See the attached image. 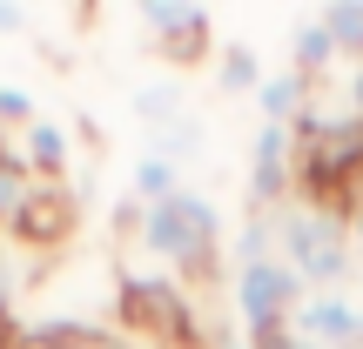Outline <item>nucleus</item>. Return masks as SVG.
<instances>
[{"label":"nucleus","mask_w":363,"mask_h":349,"mask_svg":"<svg viewBox=\"0 0 363 349\" xmlns=\"http://www.w3.org/2000/svg\"><path fill=\"white\" fill-rule=\"evenodd\" d=\"M269 222H276V256L303 275V289H350V275H357L350 208L310 202V195H289Z\"/></svg>","instance_id":"nucleus-1"},{"label":"nucleus","mask_w":363,"mask_h":349,"mask_svg":"<svg viewBox=\"0 0 363 349\" xmlns=\"http://www.w3.org/2000/svg\"><path fill=\"white\" fill-rule=\"evenodd\" d=\"M222 242H229V235H222V215H216V202H208L202 188H182L162 208H142V248L175 282L208 275L222 262Z\"/></svg>","instance_id":"nucleus-2"},{"label":"nucleus","mask_w":363,"mask_h":349,"mask_svg":"<svg viewBox=\"0 0 363 349\" xmlns=\"http://www.w3.org/2000/svg\"><path fill=\"white\" fill-rule=\"evenodd\" d=\"M303 296H310V289H303V275L289 269L283 256L235 269L229 302H235V323H242V343H262V336H276V329H289L296 309H303Z\"/></svg>","instance_id":"nucleus-3"},{"label":"nucleus","mask_w":363,"mask_h":349,"mask_svg":"<svg viewBox=\"0 0 363 349\" xmlns=\"http://www.w3.org/2000/svg\"><path fill=\"white\" fill-rule=\"evenodd\" d=\"M289 195H296V128L262 121L256 142H249V208L256 215H276Z\"/></svg>","instance_id":"nucleus-4"},{"label":"nucleus","mask_w":363,"mask_h":349,"mask_svg":"<svg viewBox=\"0 0 363 349\" xmlns=\"http://www.w3.org/2000/svg\"><path fill=\"white\" fill-rule=\"evenodd\" d=\"M289 329L316 349H363V296L357 289H310Z\"/></svg>","instance_id":"nucleus-5"},{"label":"nucleus","mask_w":363,"mask_h":349,"mask_svg":"<svg viewBox=\"0 0 363 349\" xmlns=\"http://www.w3.org/2000/svg\"><path fill=\"white\" fill-rule=\"evenodd\" d=\"M142 21H148V34H155L162 47H169V61H175V67H189L195 54H202L208 40H216V27H208L216 13H208V7H189V0H175V7L148 0V7H142Z\"/></svg>","instance_id":"nucleus-6"},{"label":"nucleus","mask_w":363,"mask_h":349,"mask_svg":"<svg viewBox=\"0 0 363 349\" xmlns=\"http://www.w3.org/2000/svg\"><path fill=\"white\" fill-rule=\"evenodd\" d=\"M67 161H74V148H67V128H54L48 115L34 121V128H21V168L40 181V188H61L67 181Z\"/></svg>","instance_id":"nucleus-7"},{"label":"nucleus","mask_w":363,"mask_h":349,"mask_svg":"<svg viewBox=\"0 0 363 349\" xmlns=\"http://www.w3.org/2000/svg\"><path fill=\"white\" fill-rule=\"evenodd\" d=\"M310 101H316V88L296 74V67H283V74H262V88H256L262 121H276V128H296V121L310 115Z\"/></svg>","instance_id":"nucleus-8"},{"label":"nucleus","mask_w":363,"mask_h":349,"mask_svg":"<svg viewBox=\"0 0 363 349\" xmlns=\"http://www.w3.org/2000/svg\"><path fill=\"white\" fill-rule=\"evenodd\" d=\"M337 61H343V54H337V40H330V27L316 21V13H303V21L289 27V67H296V74L316 88V81H323Z\"/></svg>","instance_id":"nucleus-9"},{"label":"nucleus","mask_w":363,"mask_h":349,"mask_svg":"<svg viewBox=\"0 0 363 349\" xmlns=\"http://www.w3.org/2000/svg\"><path fill=\"white\" fill-rule=\"evenodd\" d=\"M135 115H142V128H169V121L189 115V81L182 74H155L135 88Z\"/></svg>","instance_id":"nucleus-10"},{"label":"nucleus","mask_w":363,"mask_h":349,"mask_svg":"<svg viewBox=\"0 0 363 349\" xmlns=\"http://www.w3.org/2000/svg\"><path fill=\"white\" fill-rule=\"evenodd\" d=\"M216 88H222V94H249V101H256L262 61H256L249 40H222V47H216Z\"/></svg>","instance_id":"nucleus-11"},{"label":"nucleus","mask_w":363,"mask_h":349,"mask_svg":"<svg viewBox=\"0 0 363 349\" xmlns=\"http://www.w3.org/2000/svg\"><path fill=\"white\" fill-rule=\"evenodd\" d=\"M189 188V181H182V168L175 161H162V155H135V208H162L169 202V195H182Z\"/></svg>","instance_id":"nucleus-12"},{"label":"nucleus","mask_w":363,"mask_h":349,"mask_svg":"<svg viewBox=\"0 0 363 349\" xmlns=\"http://www.w3.org/2000/svg\"><path fill=\"white\" fill-rule=\"evenodd\" d=\"M202 148H208V135H202V121H195V115L169 121V128H148V155L175 161V168H189V161L202 155Z\"/></svg>","instance_id":"nucleus-13"},{"label":"nucleus","mask_w":363,"mask_h":349,"mask_svg":"<svg viewBox=\"0 0 363 349\" xmlns=\"http://www.w3.org/2000/svg\"><path fill=\"white\" fill-rule=\"evenodd\" d=\"M34 188L40 181L21 168V155H13V148H0V235L13 229V222L27 215V202H34Z\"/></svg>","instance_id":"nucleus-14"},{"label":"nucleus","mask_w":363,"mask_h":349,"mask_svg":"<svg viewBox=\"0 0 363 349\" xmlns=\"http://www.w3.org/2000/svg\"><path fill=\"white\" fill-rule=\"evenodd\" d=\"M229 256H235V269H249V262H269V256H276V222L249 208L242 229H235V242H229Z\"/></svg>","instance_id":"nucleus-15"},{"label":"nucleus","mask_w":363,"mask_h":349,"mask_svg":"<svg viewBox=\"0 0 363 349\" xmlns=\"http://www.w3.org/2000/svg\"><path fill=\"white\" fill-rule=\"evenodd\" d=\"M67 349H148V343L128 336V329H108V323H81L74 336H67Z\"/></svg>","instance_id":"nucleus-16"},{"label":"nucleus","mask_w":363,"mask_h":349,"mask_svg":"<svg viewBox=\"0 0 363 349\" xmlns=\"http://www.w3.org/2000/svg\"><path fill=\"white\" fill-rule=\"evenodd\" d=\"M34 121H40L34 94H27V88H0V135H7V128H34Z\"/></svg>","instance_id":"nucleus-17"},{"label":"nucleus","mask_w":363,"mask_h":349,"mask_svg":"<svg viewBox=\"0 0 363 349\" xmlns=\"http://www.w3.org/2000/svg\"><path fill=\"white\" fill-rule=\"evenodd\" d=\"M343 108L363 121V61H357V67H343Z\"/></svg>","instance_id":"nucleus-18"},{"label":"nucleus","mask_w":363,"mask_h":349,"mask_svg":"<svg viewBox=\"0 0 363 349\" xmlns=\"http://www.w3.org/2000/svg\"><path fill=\"white\" fill-rule=\"evenodd\" d=\"M0 34H27V7H0Z\"/></svg>","instance_id":"nucleus-19"}]
</instances>
